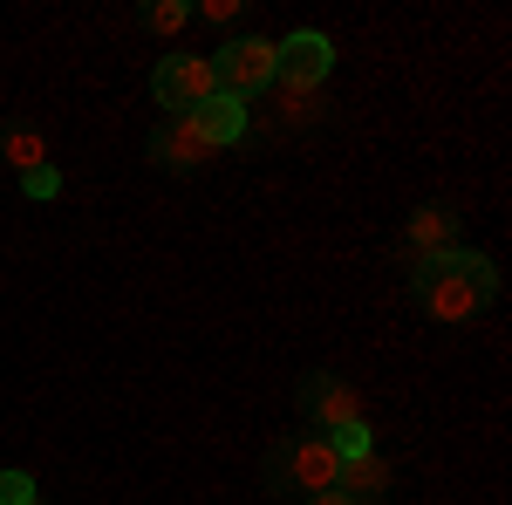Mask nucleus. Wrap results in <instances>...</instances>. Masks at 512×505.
Listing matches in <instances>:
<instances>
[{
    "label": "nucleus",
    "instance_id": "nucleus-1",
    "mask_svg": "<svg viewBox=\"0 0 512 505\" xmlns=\"http://www.w3.org/2000/svg\"><path fill=\"white\" fill-rule=\"evenodd\" d=\"M410 301L431 314V321H472L499 301V267L472 253V246H451V253H431L410 273Z\"/></svg>",
    "mask_w": 512,
    "mask_h": 505
},
{
    "label": "nucleus",
    "instance_id": "nucleus-2",
    "mask_svg": "<svg viewBox=\"0 0 512 505\" xmlns=\"http://www.w3.org/2000/svg\"><path fill=\"white\" fill-rule=\"evenodd\" d=\"M342 478V458L321 430H301V437H280L274 458H267V492L280 499H308V492H328Z\"/></svg>",
    "mask_w": 512,
    "mask_h": 505
},
{
    "label": "nucleus",
    "instance_id": "nucleus-3",
    "mask_svg": "<svg viewBox=\"0 0 512 505\" xmlns=\"http://www.w3.org/2000/svg\"><path fill=\"white\" fill-rule=\"evenodd\" d=\"M212 82H219V96H233V103H253L267 82H274V41L260 35H233L219 55H212Z\"/></svg>",
    "mask_w": 512,
    "mask_h": 505
},
{
    "label": "nucleus",
    "instance_id": "nucleus-4",
    "mask_svg": "<svg viewBox=\"0 0 512 505\" xmlns=\"http://www.w3.org/2000/svg\"><path fill=\"white\" fill-rule=\"evenodd\" d=\"M151 96H158L171 117H192L198 103L219 96V82H212V55H164L158 76H151Z\"/></svg>",
    "mask_w": 512,
    "mask_h": 505
},
{
    "label": "nucleus",
    "instance_id": "nucleus-5",
    "mask_svg": "<svg viewBox=\"0 0 512 505\" xmlns=\"http://www.w3.org/2000/svg\"><path fill=\"white\" fill-rule=\"evenodd\" d=\"M294 410H301V424L321 430V437L362 417V410H355V389L342 383V376H328V369H308V376H301V389H294Z\"/></svg>",
    "mask_w": 512,
    "mask_h": 505
},
{
    "label": "nucleus",
    "instance_id": "nucleus-6",
    "mask_svg": "<svg viewBox=\"0 0 512 505\" xmlns=\"http://www.w3.org/2000/svg\"><path fill=\"white\" fill-rule=\"evenodd\" d=\"M328 69H335V48H328V35H315V28L274 41V82H287L294 96L321 89V82H328Z\"/></svg>",
    "mask_w": 512,
    "mask_h": 505
},
{
    "label": "nucleus",
    "instance_id": "nucleus-7",
    "mask_svg": "<svg viewBox=\"0 0 512 505\" xmlns=\"http://www.w3.org/2000/svg\"><path fill=\"white\" fill-rule=\"evenodd\" d=\"M205 137L192 130V117H164L158 130H151V164H164V171H198L205 164Z\"/></svg>",
    "mask_w": 512,
    "mask_h": 505
},
{
    "label": "nucleus",
    "instance_id": "nucleus-8",
    "mask_svg": "<svg viewBox=\"0 0 512 505\" xmlns=\"http://www.w3.org/2000/svg\"><path fill=\"white\" fill-rule=\"evenodd\" d=\"M192 130L205 137V151H226V144H239V137H246V103L212 96V103H198V110H192Z\"/></svg>",
    "mask_w": 512,
    "mask_h": 505
},
{
    "label": "nucleus",
    "instance_id": "nucleus-9",
    "mask_svg": "<svg viewBox=\"0 0 512 505\" xmlns=\"http://www.w3.org/2000/svg\"><path fill=\"white\" fill-rule=\"evenodd\" d=\"M335 492H349V505H383L390 499V465L369 451V458H349L342 478H335Z\"/></svg>",
    "mask_w": 512,
    "mask_h": 505
},
{
    "label": "nucleus",
    "instance_id": "nucleus-10",
    "mask_svg": "<svg viewBox=\"0 0 512 505\" xmlns=\"http://www.w3.org/2000/svg\"><path fill=\"white\" fill-rule=\"evenodd\" d=\"M410 246H417V260L451 253V246H458V219H451L444 205H417V219H410Z\"/></svg>",
    "mask_w": 512,
    "mask_h": 505
},
{
    "label": "nucleus",
    "instance_id": "nucleus-11",
    "mask_svg": "<svg viewBox=\"0 0 512 505\" xmlns=\"http://www.w3.org/2000/svg\"><path fill=\"white\" fill-rule=\"evenodd\" d=\"M0 151H7V164H21V171L48 164V144H41V130H28V123H7L0 130Z\"/></svg>",
    "mask_w": 512,
    "mask_h": 505
},
{
    "label": "nucleus",
    "instance_id": "nucleus-12",
    "mask_svg": "<svg viewBox=\"0 0 512 505\" xmlns=\"http://www.w3.org/2000/svg\"><path fill=\"white\" fill-rule=\"evenodd\" d=\"M185 21H192V0H151V7H144V28H151V35H178Z\"/></svg>",
    "mask_w": 512,
    "mask_h": 505
},
{
    "label": "nucleus",
    "instance_id": "nucleus-13",
    "mask_svg": "<svg viewBox=\"0 0 512 505\" xmlns=\"http://www.w3.org/2000/svg\"><path fill=\"white\" fill-rule=\"evenodd\" d=\"M328 444H335V458H342V465L376 451V437H369V424H362V417H355V424H342V430H328Z\"/></svg>",
    "mask_w": 512,
    "mask_h": 505
},
{
    "label": "nucleus",
    "instance_id": "nucleus-14",
    "mask_svg": "<svg viewBox=\"0 0 512 505\" xmlns=\"http://www.w3.org/2000/svg\"><path fill=\"white\" fill-rule=\"evenodd\" d=\"M21 192H28V198H55V192H62V171H55V164H35V171H21Z\"/></svg>",
    "mask_w": 512,
    "mask_h": 505
},
{
    "label": "nucleus",
    "instance_id": "nucleus-15",
    "mask_svg": "<svg viewBox=\"0 0 512 505\" xmlns=\"http://www.w3.org/2000/svg\"><path fill=\"white\" fill-rule=\"evenodd\" d=\"M0 505H35V478L28 471H0Z\"/></svg>",
    "mask_w": 512,
    "mask_h": 505
},
{
    "label": "nucleus",
    "instance_id": "nucleus-16",
    "mask_svg": "<svg viewBox=\"0 0 512 505\" xmlns=\"http://www.w3.org/2000/svg\"><path fill=\"white\" fill-rule=\"evenodd\" d=\"M308 505H349V492H335V485H328V492H308Z\"/></svg>",
    "mask_w": 512,
    "mask_h": 505
},
{
    "label": "nucleus",
    "instance_id": "nucleus-17",
    "mask_svg": "<svg viewBox=\"0 0 512 505\" xmlns=\"http://www.w3.org/2000/svg\"><path fill=\"white\" fill-rule=\"evenodd\" d=\"M35 505H41V499H35Z\"/></svg>",
    "mask_w": 512,
    "mask_h": 505
}]
</instances>
